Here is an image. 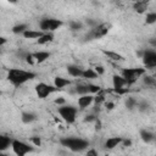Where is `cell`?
<instances>
[{"mask_svg":"<svg viewBox=\"0 0 156 156\" xmlns=\"http://www.w3.org/2000/svg\"><path fill=\"white\" fill-rule=\"evenodd\" d=\"M34 77H35V74L33 72H27V71L16 69V68L10 69L7 73V78L13 85H21V84L26 83L27 80L33 79Z\"/></svg>","mask_w":156,"mask_h":156,"instance_id":"6da1fadb","label":"cell"},{"mask_svg":"<svg viewBox=\"0 0 156 156\" xmlns=\"http://www.w3.org/2000/svg\"><path fill=\"white\" fill-rule=\"evenodd\" d=\"M61 144L71 149L72 151H82L87 146H89V143L87 140L79 139V138H66L61 139Z\"/></svg>","mask_w":156,"mask_h":156,"instance_id":"7a4b0ae2","label":"cell"},{"mask_svg":"<svg viewBox=\"0 0 156 156\" xmlns=\"http://www.w3.org/2000/svg\"><path fill=\"white\" fill-rule=\"evenodd\" d=\"M145 73L144 68H124L122 71V74L124 77V79L127 80L128 85H132L134 82H136V79L143 76Z\"/></svg>","mask_w":156,"mask_h":156,"instance_id":"3957f363","label":"cell"},{"mask_svg":"<svg viewBox=\"0 0 156 156\" xmlns=\"http://www.w3.org/2000/svg\"><path fill=\"white\" fill-rule=\"evenodd\" d=\"M110 28H111V24L110 23L98 24L94 28H91V30L87 35V39H99V38H102L104 35L107 34V32L110 30Z\"/></svg>","mask_w":156,"mask_h":156,"instance_id":"277c9868","label":"cell"},{"mask_svg":"<svg viewBox=\"0 0 156 156\" xmlns=\"http://www.w3.org/2000/svg\"><path fill=\"white\" fill-rule=\"evenodd\" d=\"M58 113L67 123H73L76 121L77 108L73 106H61L58 107Z\"/></svg>","mask_w":156,"mask_h":156,"instance_id":"5b68a950","label":"cell"},{"mask_svg":"<svg viewBox=\"0 0 156 156\" xmlns=\"http://www.w3.org/2000/svg\"><path fill=\"white\" fill-rule=\"evenodd\" d=\"M56 90H60L58 88L56 87H51V85H48L45 83H39L35 85V91H37V95L39 99H45L48 98L51 93L56 91Z\"/></svg>","mask_w":156,"mask_h":156,"instance_id":"8992f818","label":"cell"},{"mask_svg":"<svg viewBox=\"0 0 156 156\" xmlns=\"http://www.w3.org/2000/svg\"><path fill=\"white\" fill-rule=\"evenodd\" d=\"M62 26V22L60 20H55V18H45L40 22V30L43 32H52L56 30L58 27Z\"/></svg>","mask_w":156,"mask_h":156,"instance_id":"52a82bcc","label":"cell"},{"mask_svg":"<svg viewBox=\"0 0 156 156\" xmlns=\"http://www.w3.org/2000/svg\"><path fill=\"white\" fill-rule=\"evenodd\" d=\"M11 145H12L13 152L16 155H18V156H23V155H26V154H28V152L32 151V147L30 146H28L27 144H24V143H22L20 140H13Z\"/></svg>","mask_w":156,"mask_h":156,"instance_id":"ba28073f","label":"cell"},{"mask_svg":"<svg viewBox=\"0 0 156 156\" xmlns=\"http://www.w3.org/2000/svg\"><path fill=\"white\" fill-rule=\"evenodd\" d=\"M143 62L147 68L156 67V52L151 50H146L143 52Z\"/></svg>","mask_w":156,"mask_h":156,"instance_id":"9c48e42d","label":"cell"},{"mask_svg":"<svg viewBox=\"0 0 156 156\" xmlns=\"http://www.w3.org/2000/svg\"><path fill=\"white\" fill-rule=\"evenodd\" d=\"M112 83H113V89L129 87L128 83H127V80L124 79V77H121V76H117V74H115L112 77Z\"/></svg>","mask_w":156,"mask_h":156,"instance_id":"30bf717a","label":"cell"},{"mask_svg":"<svg viewBox=\"0 0 156 156\" xmlns=\"http://www.w3.org/2000/svg\"><path fill=\"white\" fill-rule=\"evenodd\" d=\"M93 101H94V96L85 94V95H82V96L78 99V106H79L80 108H85V107H88Z\"/></svg>","mask_w":156,"mask_h":156,"instance_id":"8fae6325","label":"cell"},{"mask_svg":"<svg viewBox=\"0 0 156 156\" xmlns=\"http://www.w3.org/2000/svg\"><path fill=\"white\" fill-rule=\"evenodd\" d=\"M22 34H23V37H24L26 39H39V38L44 34V32H43V30H32V29H27V30H24Z\"/></svg>","mask_w":156,"mask_h":156,"instance_id":"7c38bea8","label":"cell"},{"mask_svg":"<svg viewBox=\"0 0 156 156\" xmlns=\"http://www.w3.org/2000/svg\"><path fill=\"white\" fill-rule=\"evenodd\" d=\"M147 6H149V1L147 0H139V1H135L133 7L138 13H144L147 10Z\"/></svg>","mask_w":156,"mask_h":156,"instance_id":"4fadbf2b","label":"cell"},{"mask_svg":"<svg viewBox=\"0 0 156 156\" xmlns=\"http://www.w3.org/2000/svg\"><path fill=\"white\" fill-rule=\"evenodd\" d=\"M122 141H123V139H122L121 136L110 138V139H107V140H106V143H105V146H106L107 149H113V147H116L118 144H121Z\"/></svg>","mask_w":156,"mask_h":156,"instance_id":"5bb4252c","label":"cell"},{"mask_svg":"<svg viewBox=\"0 0 156 156\" xmlns=\"http://www.w3.org/2000/svg\"><path fill=\"white\" fill-rule=\"evenodd\" d=\"M67 71H68V73L72 77H83V72H84L82 68H79L78 66H73V65L68 66L67 67Z\"/></svg>","mask_w":156,"mask_h":156,"instance_id":"9a60e30c","label":"cell"},{"mask_svg":"<svg viewBox=\"0 0 156 156\" xmlns=\"http://www.w3.org/2000/svg\"><path fill=\"white\" fill-rule=\"evenodd\" d=\"M34 57H35V61H37V62L41 63V62H44L46 58L50 57V52H48V51H38V52L34 54Z\"/></svg>","mask_w":156,"mask_h":156,"instance_id":"2e32d148","label":"cell"},{"mask_svg":"<svg viewBox=\"0 0 156 156\" xmlns=\"http://www.w3.org/2000/svg\"><path fill=\"white\" fill-rule=\"evenodd\" d=\"M54 84H55V87H56V88L62 89L63 87L69 85V84H71V82H69L68 79L62 78V77H56V78H55V80H54Z\"/></svg>","mask_w":156,"mask_h":156,"instance_id":"e0dca14e","label":"cell"},{"mask_svg":"<svg viewBox=\"0 0 156 156\" xmlns=\"http://www.w3.org/2000/svg\"><path fill=\"white\" fill-rule=\"evenodd\" d=\"M13 140H11L9 136H5V135H1L0 136V151L7 149L10 146V144H12Z\"/></svg>","mask_w":156,"mask_h":156,"instance_id":"ac0fdd59","label":"cell"},{"mask_svg":"<svg viewBox=\"0 0 156 156\" xmlns=\"http://www.w3.org/2000/svg\"><path fill=\"white\" fill-rule=\"evenodd\" d=\"M54 40V34L52 33H44L39 39H38V44H46Z\"/></svg>","mask_w":156,"mask_h":156,"instance_id":"d6986e66","label":"cell"},{"mask_svg":"<svg viewBox=\"0 0 156 156\" xmlns=\"http://www.w3.org/2000/svg\"><path fill=\"white\" fill-rule=\"evenodd\" d=\"M102 52H104L108 58H111V60H113V61H123V60H124L123 56L119 55V54H117V52H113V51H106V50H104Z\"/></svg>","mask_w":156,"mask_h":156,"instance_id":"ffe728a7","label":"cell"},{"mask_svg":"<svg viewBox=\"0 0 156 156\" xmlns=\"http://www.w3.org/2000/svg\"><path fill=\"white\" fill-rule=\"evenodd\" d=\"M35 118H37L35 115L32 113V112H23V113H22V117H21V119H22L23 123H30V122H33Z\"/></svg>","mask_w":156,"mask_h":156,"instance_id":"44dd1931","label":"cell"},{"mask_svg":"<svg viewBox=\"0 0 156 156\" xmlns=\"http://www.w3.org/2000/svg\"><path fill=\"white\" fill-rule=\"evenodd\" d=\"M98 76L99 74L95 72V69H91V68H88L83 72V78H85V79H95V78H98Z\"/></svg>","mask_w":156,"mask_h":156,"instance_id":"7402d4cb","label":"cell"},{"mask_svg":"<svg viewBox=\"0 0 156 156\" xmlns=\"http://www.w3.org/2000/svg\"><path fill=\"white\" fill-rule=\"evenodd\" d=\"M140 136H141V139H143L145 143H150L151 140H154V135H152L150 132L145 130V129L140 130Z\"/></svg>","mask_w":156,"mask_h":156,"instance_id":"603a6c76","label":"cell"},{"mask_svg":"<svg viewBox=\"0 0 156 156\" xmlns=\"http://www.w3.org/2000/svg\"><path fill=\"white\" fill-rule=\"evenodd\" d=\"M76 93L80 94V95H85V94L90 93L89 91V87L88 85H84V84H79V85L76 87Z\"/></svg>","mask_w":156,"mask_h":156,"instance_id":"cb8c5ba5","label":"cell"},{"mask_svg":"<svg viewBox=\"0 0 156 156\" xmlns=\"http://www.w3.org/2000/svg\"><path fill=\"white\" fill-rule=\"evenodd\" d=\"M145 22L147 24H152L156 22V12H150L146 15V18H145Z\"/></svg>","mask_w":156,"mask_h":156,"instance_id":"d4e9b609","label":"cell"},{"mask_svg":"<svg viewBox=\"0 0 156 156\" xmlns=\"http://www.w3.org/2000/svg\"><path fill=\"white\" fill-rule=\"evenodd\" d=\"M24 30H27V26H26V24H17V26H15V27L12 28V32L16 33V34L23 33Z\"/></svg>","mask_w":156,"mask_h":156,"instance_id":"484cf974","label":"cell"},{"mask_svg":"<svg viewBox=\"0 0 156 156\" xmlns=\"http://www.w3.org/2000/svg\"><path fill=\"white\" fill-rule=\"evenodd\" d=\"M105 100V96H104V93L100 90L99 93H98V95L96 96H94V102L96 104V105H100L102 101Z\"/></svg>","mask_w":156,"mask_h":156,"instance_id":"4316f807","label":"cell"},{"mask_svg":"<svg viewBox=\"0 0 156 156\" xmlns=\"http://www.w3.org/2000/svg\"><path fill=\"white\" fill-rule=\"evenodd\" d=\"M136 105H138V104H136V101H135L133 98H128V99H127V101H126V106H127L129 110L134 108Z\"/></svg>","mask_w":156,"mask_h":156,"instance_id":"83f0119b","label":"cell"},{"mask_svg":"<svg viewBox=\"0 0 156 156\" xmlns=\"http://www.w3.org/2000/svg\"><path fill=\"white\" fill-rule=\"evenodd\" d=\"M155 82H156V78H154V77H150V76H146V77H144V83L145 84H147V85H155Z\"/></svg>","mask_w":156,"mask_h":156,"instance_id":"f1b7e54d","label":"cell"},{"mask_svg":"<svg viewBox=\"0 0 156 156\" xmlns=\"http://www.w3.org/2000/svg\"><path fill=\"white\" fill-rule=\"evenodd\" d=\"M88 87H89V91L90 93H99L101 90V88L99 85H95V84H88Z\"/></svg>","mask_w":156,"mask_h":156,"instance_id":"f546056e","label":"cell"},{"mask_svg":"<svg viewBox=\"0 0 156 156\" xmlns=\"http://www.w3.org/2000/svg\"><path fill=\"white\" fill-rule=\"evenodd\" d=\"M71 29L72 30H78V29H80L82 28V23H79V22H71Z\"/></svg>","mask_w":156,"mask_h":156,"instance_id":"4dcf8cb0","label":"cell"},{"mask_svg":"<svg viewBox=\"0 0 156 156\" xmlns=\"http://www.w3.org/2000/svg\"><path fill=\"white\" fill-rule=\"evenodd\" d=\"M34 54H27L26 55V61H27V63H29V65H33L34 63Z\"/></svg>","mask_w":156,"mask_h":156,"instance_id":"1f68e13d","label":"cell"},{"mask_svg":"<svg viewBox=\"0 0 156 156\" xmlns=\"http://www.w3.org/2000/svg\"><path fill=\"white\" fill-rule=\"evenodd\" d=\"M30 141H32L35 146H40V145H41V140H40L39 136H32V138H30Z\"/></svg>","mask_w":156,"mask_h":156,"instance_id":"d6a6232c","label":"cell"},{"mask_svg":"<svg viewBox=\"0 0 156 156\" xmlns=\"http://www.w3.org/2000/svg\"><path fill=\"white\" fill-rule=\"evenodd\" d=\"M94 69H95V72H96V73H98L99 76H100V74H104V72H105V69H104V67H102V66H100V65H99V66L96 65Z\"/></svg>","mask_w":156,"mask_h":156,"instance_id":"836d02e7","label":"cell"},{"mask_svg":"<svg viewBox=\"0 0 156 156\" xmlns=\"http://www.w3.org/2000/svg\"><path fill=\"white\" fill-rule=\"evenodd\" d=\"M113 90H115V91H116L117 94H119V95H122V94H126V93H127V91H128L129 89L124 87V88H118V89H113Z\"/></svg>","mask_w":156,"mask_h":156,"instance_id":"e575fe53","label":"cell"},{"mask_svg":"<svg viewBox=\"0 0 156 156\" xmlns=\"http://www.w3.org/2000/svg\"><path fill=\"white\" fill-rule=\"evenodd\" d=\"M55 104H57V105H65L66 104V100L63 98H57V99H55Z\"/></svg>","mask_w":156,"mask_h":156,"instance_id":"d590c367","label":"cell"},{"mask_svg":"<svg viewBox=\"0 0 156 156\" xmlns=\"http://www.w3.org/2000/svg\"><path fill=\"white\" fill-rule=\"evenodd\" d=\"M84 121H85V122H91V121H96V117H95L94 115H89V116H87V117L84 118Z\"/></svg>","mask_w":156,"mask_h":156,"instance_id":"8d00e7d4","label":"cell"},{"mask_svg":"<svg viewBox=\"0 0 156 156\" xmlns=\"http://www.w3.org/2000/svg\"><path fill=\"white\" fill-rule=\"evenodd\" d=\"M105 106H106V108H107V110H112V108L115 107V104H113V102H106V104H105Z\"/></svg>","mask_w":156,"mask_h":156,"instance_id":"74e56055","label":"cell"},{"mask_svg":"<svg viewBox=\"0 0 156 156\" xmlns=\"http://www.w3.org/2000/svg\"><path fill=\"white\" fill-rule=\"evenodd\" d=\"M87 154H88V155H93V156H96V155H98L95 150H89V151H88Z\"/></svg>","mask_w":156,"mask_h":156,"instance_id":"f35d334b","label":"cell"},{"mask_svg":"<svg viewBox=\"0 0 156 156\" xmlns=\"http://www.w3.org/2000/svg\"><path fill=\"white\" fill-rule=\"evenodd\" d=\"M123 144H124V146H130L132 141L130 140H123Z\"/></svg>","mask_w":156,"mask_h":156,"instance_id":"ab89813d","label":"cell"},{"mask_svg":"<svg viewBox=\"0 0 156 156\" xmlns=\"http://www.w3.org/2000/svg\"><path fill=\"white\" fill-rule=\"evenodd\" d=\"M150 44H151L152 46H155V48H156V38H154V39H151V40H150Z\"/></svg>","mask_w":156,"mask_h":156,"instance_id":"60d3db41","label":"cell"},{"mask_svg":"<svg viewBox=\"0 0 156 156\" xmlns=\"http://www.w3.org/2000/svg\"><path fill=\"white\" fill-rule=\"evenodd\" d=\"M146 107H147V105H145V104H141V105H140V110H141V111H144Z\"/></svg>","mask_w":156,"mask_h":156,"instance_id":"b9f144b4","label":"cell"},{"mask_svg":"<svg viewBox=\"0 0 156 156\" xmlns=\"http://www.w3.org/2000/svg\"><path fill=\"white\" fill-rule=\"evenodd\" d=\"M87 23H89L90 26H95V21H91V20H89V21H87Z\"/></svg>","mask_w":156,"mask_h":156,"instance_id":"7bdbcfd3","label":"cell"},{"mask_svg":"<svg viewBox=\"0 0 156 156\" xmlns=\"http://www.w3.org/2000/svg\"><path fill=\"white\" fill-rule=\"evenodd\" d=\"M95 128H96V129H100V128H101V124H100V122H99V121L96 122V127H95Z\"/></svg>","mask_w":156,"mask_h":156,"instance_id":"ee69618b","label":"cell"},{"mask_svg":"<svg viewBox=\"0 0 156 156\" xmlns=\"http://www.w3.org/2000/svg\"><path fill=\"white\" fill-rule=\"evenodd\" d=\"M5 41H6V39H5V38H1V40H0V44H1V45H4V44H5Z\"/></svg>","mask_w":156,"mask_h":156,"instance_id":"f6af8a7d","label":"cell"},{"mask_svg":"<svg viewBox=\"0 0 156 156\" xmlns=\"http://www.w3.org/2000/svg\"><path fill=\"white\" fill-rule=\"evenodd\" d=\"M9 1H10V2H12V4H15V2L17 1V0H9Z\"/></svg>","mask_w":156,"mask_h":156,"instance_id":"bcb514c9","label":"cell"},{"mask_svg":"<svg viewBox=\"0 0 156 156\" xmlns=\"http://www.w3.org/2000/svg\"><path fill=\"white\" fill-rule=\"evenodd\" d=\"M134 1H139V0H134Z\"/></svg>","mask_w":156,"mask_h":156,"instance_id":"7dc6e473","label":"cell"}]
</instances>
